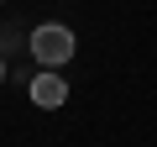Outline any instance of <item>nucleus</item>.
I'll use <instances>...</instances> for the list:
<instances>
[{
	"label": "nucleus",
	"instance_id": "nucleus-1",
	"mask_svg": "<svg viewBox=\"0 0 157 147\" xmlns=\"http://www.w3.org/2000/svg\"><path fill=\"white\" fill-rule=\"evenodd\" d=\"M32 53H37V63L58 68V63L73 58V32H68V26H37V32H32Z\"/></svg>",
	"mask_w": 157,
	"mask_h": 147
},
{
	"label": "nucleus",
	"instance_id": "nucleus-2",
	"mask_svg": "<svg viewBox=\"0 0 157 147\" xmlns=\"http://www.w3.org/2000/svg\"><path fill=\"white\" fill-rule=\"evenodd\" d=\"M32 100H37L42 110H52V105L68 100V84L58 79V74H37V79H32Z\"/></svg>",
	"mask_w": 157,
	"mask_h": 147
},
{
	"label": "nucleus",
	"instance_id": "nucleus-3",
	"mask_svg": "<svg viewBox=\"0 0 157 147\" xmlns=\"http://www.w3.org/2000/svg\"><path fill=\"white\" fill-rule=\"evenodd\" d=\"M0 74H6V63H0Z\"/></svg>",
	"mask_w": 157,
	"mask_h": 147
}]
</instances>
